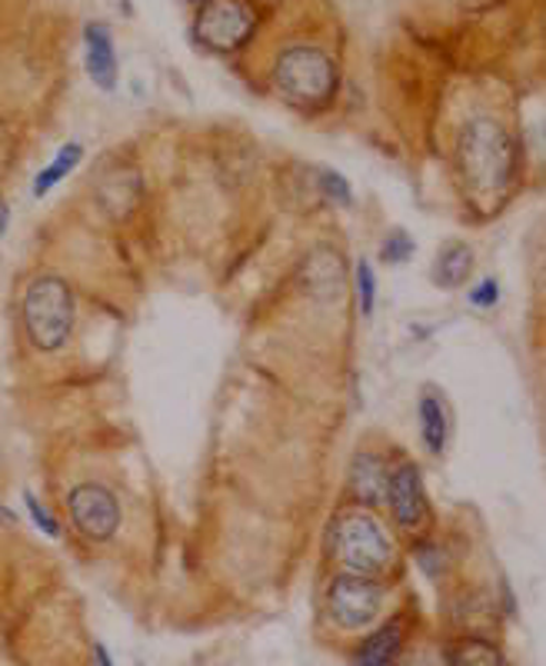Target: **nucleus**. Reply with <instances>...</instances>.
Masks as SVG:
<instances>
[{
    "mask_svg": "<svg viewBox=\"0 0 546 666\" xmlns=\"http://www.w3.org/2000/svg\"><path fill=\"white\" fill-rule=\"evenodd\" d=\"M457 170L474 203H500L517 177V143L497 120L477 117L460 130Z\"/></svg>",
    "mask_w": 546,
    "mask_h": 666,
    "instance_id": "1",
    "label": "nucleus"
},
{
    "mask_svg": "<svg viewBox=\"0 0 546 666\" xmlns=\"http://www.w3.org/2000/svg\"><path fill=\"white\" fill-rule=\"evenodd\" d=\"M277 90L300 110H320L334 100L340 73L320 47H290L274 67Z\"/></svg>",
    "mask_w": 546,
    "mask_h": 666,
    "instance_id": "2",
    "label": "nucleus"
},
{
    "mask_svg": "<svg viewBox=\"0 0 546 666\" xmlns=\"http://www.w3.org/2000/svg\"><path fill=\"white\" fill-rule=\"evenodd\" d=\"M23 330L30 344L53 354L73 330V297L60 277H37L23 294Z\"/></svg>",
    "mask_w": 546,
    "mask_h": 666,
    "instance_id": "3",
    "label": "nucleus"
},
{
    "mask_svg": "<svg viewBox=\"0 0 546 666\" xmlns=\"http://www.w3.org/2000/svg\"><path fill=\"white\" fill-rule=\"evenodd\" d=\"M334 557L347 574L377 580L394 564V544L370 514H347L334 527Z\"/></svg>",
    "mask_w": 546,
    "mask_h": 666,
    "instance_id": "4",
    "label": "nucleus"
},
{
    "mask_svg": "<svg viewBox=\"0 0 546 666\" xmlns=\"http://www.w3.org/2000/svg\"><path fill=\"white\" fill-rule=\"evenodd\" d=\"M387 590L374 577L340 574L327 590V614L340 630H364L370 627L384 610Z\"/></svg>",
    "mask_w": 546,
    "mask_h": 666,
    "instance_id": "5",
    "label": "nucleus"
},
{
    "mask_svg": "<svg viewBox=\"0 0 546 666\" xmlns=\"http://www.w3.org/2000/svg\"><path fill=\"white\" fill-rule=\"evenodd\" d=\"M257 27V10L250 0H207L197 17V37L210 50H237Z\"/></svg>",
    "mask_w": 546,
    "mask_h": 666,
    "instance_id": "6",
    "label": "nucleus"
},
{
    "mask_svg": "<svg viewBox=\"0 0 546 666\" xmlns=\"http://www.w3.org/2000/svg\"><path fill=\"white\" fill-rule=\"evenodd\" d=\"M67 510L73 527L87 537V540H110L120 527V507L113 500V494L100 484H83L67 497Z\"/></svg>",
    "mask_w": 546,
    "mask_h": 666,
    "instance_id": "7",
    "label": "nucleus"
},
{
    "mask_svg": "<svg viewBox=\"0 0 546 666\" xmlns=\"http://www.w3.org/2000/svg\"><path fill=\"white\" fill-rule=\"evenodd\" d=\"M387 504H390V510H394V520H397L404 530H417V527L427 524V494H424L420 470H417L414 464H400V467L390 474Z\"/></svg>",
    "mask_w": 546,
    "mask_h": 666,
    "instance_id": "8",
    "label": "nucleus"
},
{
    "mask_svg": "<svg viewBox=\"0 0 546 666\" xmlns=\"http://www.w3.org/2000/svg\"><path fill=\"white\" fill-rule=\"evenodd\" d=\"M83 53H87V73L100 90L117 87V50L107 23H87L83 30Z\"/></svg>",
    "mask_w": 546,
    "mask_h": 666,
    "instance_id": "9",
    "label": "nucleus"
},
{
    "mask_svg": "<svg viewBox=\"0 0 546 666\" xmlns=\"http://www.w3.org/2000/svg\"><path fill=\"white\" fill-rule=\"evenodd\" d=\"M404 640H407V624L400 617L387 620L380 630H374L360 647H357V666H394L397 657L404 654Z\"/></svg>",
    "mask_w": 546,
    "mask_h": 666,
    "instance_id": "10",
    "label": "nucleus"
},
{
    "mask_svg": "<svg viewBox=\"0 0 546 666\" xmlns=\"http://www.w3.org/2000/svg\"><path fill=\"white\" fill-rule=\"evenodd\" d=\"M304 284L310 290V297L317 300H334L344 287V264L334 250H317L310 254L307 267H304Z\"/></svg>",
    "mask_w": 546,
    "mask_h": 666,
    "instance_id": "11",
    "label": "nucleus"
},
{
    "mask_svg": "<svg viewBox=\"0 0 546 666\" xmlns=\"http://www.w3.org/2000/svg\"><path fill=\"white\" fill-rule=\"evenodd\" d=\"M387 484H390V470L377 454H360L354 460L350 470V490L357 494V500L364 504H384L387 500Z\"/></svg>",
    "mask_w": 546,
    "mask_h": 666,
    "instance_id": "12",
    "label": "nucleus"
},
{
    "mask_svg": "<svg viewBox=\"0 0 546 666\" xmlns=\"http://www.w3.org/2000/svg\"><path fill=\"white\" fill-rule=\"evenodd\" d=\"M474 274V250L467 243H447L437 257L434 280L440 287H460Z\"/></svg>",
    "mask_w": 546,
    "mask_h": 666,
    "instance_id": "13",
    "label": "nucleus"
},
{
    "mask_svg": "<svg viewBox=\"0 0 546 666\" xmlns=\"http://www.w3.org/2000/svg\"><path fill=\"white\" fill-rule=\"evenodd\" d=\"M420 437H424V447L434 457L444 454V447H447V414H444L440 397H434V394L420 397Z\"/></svg>",
    "mask_w": 546,
    "mask_h": 666,
    "instance_id": "14",
    "label": "nucleus"
},
{
    "mask_svg": "<svg viewBox=\"0 0 546 666\" xmlns=\"http://www.w3.org/2000/svg\"><path fill=\"white\" fill-rule=\"evenodd\" d=\"M447 666H507V657L484 637H464L450 647Z\"/></svg>",
    "mask_w": 546,
    "mask_h": 666,
    "instance_id": "15",
    "label": "nucleus"
},
{
    "mask_svg": "<svg viewBox=\"0 0 546 666\" xmlns=\"http://www.w3.org/2000/svg\"><path fill=\"white\" fill-rule=\"evenodd\" d=\"M80 157H83V147L77 143V140H70V143H63L60 147V153L33 177V197H47L77 163H80Z\"/></svg>",
    "mask_w": 546,
    "mask_h": 666,
    "instance_id": "16",
    "label": "nucleus"
},
{
    "mask_svg": "<svg viewBox=\"0 0 546 666\" xmlns=\"http://www.w3.org/2000/svg\"><path fill=\"white\" fill-rule=\"evenodd\" d=\"M357 297H360V314L370 317L374 307H377V277H374V267L367 260L357 264Z\"/></svg>",
    "mask_w": 546,
    "mask_h": 666,
    "instance_id": "17",
    "label": "nucleus"
},
{
    "mask_svg": "<svg viewBox=\"0 0 546 666\" xmlns=\"http://www.w3.org/2000/svg\"><path fill=\"white\" fill-rule=\"evenodd\" d=\"M414 254V237L407 230H394L387 240H384V260L387 264H407Z\"/></svg>",
    "mask_w": 546,
    "mask_h": 666,
    "instance_id": "18",
    "label": "nucleus"
},
{
    "mask_svg": "<svg viewBox=\"0 0 546 666\" xmlns=\"http://www.w3.org/2000/svg\"><path fill=\"white\" fill-rule=\"evenodd\" d=\"M320 190L327 193V200H337V203H350V197H354L350 183L337 170H324L320 173Z\"/></svg>",
    "mask_w": 546,
    "mask_h": 666,
    "instance_id": "19",
    "label": "nucleus"
},
{
    "mask_svg": "<svg viewBox=\"0 0 546 666\" xmlns=\"http://www.w3.org/2000/svg\"><path fill=\"white\" fill-rule=\"evenodd\" d=\"M23 504H27V510H30V517H33V524L50 537V540H57L60 537V527H57V520L50 517V510L33 497V494H23Z\"/></svg>",
    "mask_w": 546,
    "mask_h": 666,
    "instance_id": "20",
    "label": "nucleus"
},
{
    "mask_svg": "<svg viewBox=\"0 0 546 666\" xmlns=\"http://www.w3.org/2000/svg\"><path fill=\"white\" fill-rule=\"evenodd\" d=\"M497 300H500V284H497L494 277L480 280V284L470 290V304H474V307H484V310H490V307H497Z\"/></svg>",
    "mask_w": 546,
    "mask_h": 666,
    "instance_id": "21",
    "label": "nucleus"
},
{
    "mask_svg": "<svg viewBox=\"0 0 546 666\" xmlns=\"http://www.w3.org/2000/svg\"><path fill=\"white\" fill-rule=\"evenodd\" d=\"M93 654H97V666H113V660H110V654H107V647H103V644H97V647H93Z\"/></svg>",
    "mask_w": 546,
    "mask_h": 666,
    "instance_id": "22",
    "label": "nucleus"
},
{
    "mask_svg": "<svg viewBox=\"0 0 546 666\" xmlns=\"http://www.w3.org/2000/svg\"><path fill=\"white\" fill-rule=\"evenodd\" d=\"M7 223H10V207L0 200V237H3V230H7Z\"/></svg>",
    "mask_w": 546,
    "mask_h": 666,
    "instance_id": "23",
    "label": "nucleus"
}]
</instances>
